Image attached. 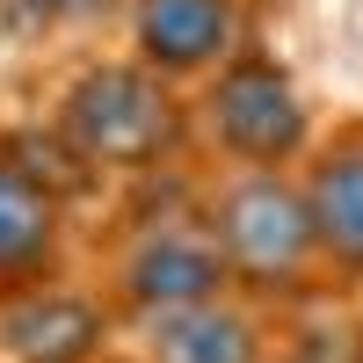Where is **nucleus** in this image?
Segmentation results:
<instances>
[{
    "mask_svg": "<svg viewBox=\"0 0 363 363\" xmlns=\"http://www.w3.org/2000/svg\"><path fill=\"white\" fill-rule=\"evenodd\" d=\"M313 138H320V116L298 73L255 37L211 80L189 87V145H203L218 167H298Z\"/></svg>",
    "mask_w": 363,
    "mask_h": 363,
    "instance_id": "7ed1b4c3",
    "label": "nucleus"
},
{
    "mask_svg": "<svg viewBox=\"0 0 363 363\" xmlns=\"http://www.w3.org/2000/svg\"><path fill=\"white\" fill-rule=\"evenodd\" d=\"M102 363H138V356H131V349H109V356H102Z\"/></svg>",
    "mask_w": 363,
    "mask_h": 363,
    "instance_id": "ddd939ff",
    "label": "nucleus"
},
{
    "mask_svg": "<svg viewBox=\"0 0 363 363\" xmlns=\"http://www.w3.org/2000/svg\"><path fill=\"white\" fill-rule=\"evenodd\" d=\"M73 269V218L44 182L0 153V298Z\"/></svg>",
    "mask_w": 363,
    "mask_h": 363,
    "instance_id": "1a4fd4ad",
    "label": "nucleus"
},
{
    "mask_svg": "<svg viewBox=\"0 0 363 363\" xmlns=\"http://www.w3.org/2000/svg\"><path fill=\"white\" fill-rule=\"evenodd\" d=\"M109 349H124V327L73 269L0 298V363H102Z\"/></svg>",
    "mask_w": 363,
    "mask_h": 363,
    "instance_id": "39448f33",
    "label": "nucleus"
},
{
    "mask_svg": "<svg viewBox=\"0 0 363 363\" xmlns=\"http://www.w3.org/2000/svg\"><path fill=\"white\" fill-rule=\"evenodd\" d=\"M196 218L225 262V284L247 306L291 320V313H320L335 298L298 167H218V182L196 196Z\"/></svg>",
    "mask_w": 363,
    "mask_h": 363,
    "instance_id": "f257e3e1",
    "label": "nucleus"
},
{
    "mask_svg": "<svg viewBox=\"0 0 363 363\" xmlns=\"http://www.w3.org/2000/svg\"><path fill=\"white\" fill-rule=\"evenodd\" d=\"M349 363H363V349H356V356H349Z\"/></svg>",
    "mask_w": 363,
    "mask_h": 363,
    "instance_id": "2eb2a0df",
    "label": "nucleus"
},
{
    "mask_svg": "<svg viewBox=\"0 0 363 363\" xmlns=\"http://www.w3.org/2000/svg\"><path fill=\"white\" fill-rule=\"evenodd\" d=\"M298 189H306L335 291H363V116H342L335 131H320L306 145Z\"/></svg>",
    "mask_w": 363,
    "mask_h": 363,
    "instance_id": "6e6552de",
    "label": "nucleus"
},
{
    "mask_svg": "<svg viewBox=\"0 0 363 363\" xmlns=\"http://www.w3.org/2000/svg\"><path fill=\"white\" fill-rule=\"evenodd\" d=\"M124 37L145 73L189 95L255 37L247 0H124Z\"/></svg>",
    "mask_w": 363,
    "mask_h": 363,
    "instance_id": "423d86ee",
    "label": "nucleus"
},
{
    "mask_svg": "<svg viewBox=\"0 0 363 363\" xmlns=\"http://www.w3.org/2000/svg\"><path fill=\"white\" fill-rule=\"evenodd\" d=\"M349 342L363 349V291H356V320H349Z\"/></svg>",
    "mask_w": 363,
    "mask_h": 363,
    "instance_id": "f8f14e48",
    "label": "nucleus"
},
{
    "mask_svg": "<svg viewBox=\"0 0 363 363\" xmlns=\"http://www.w3.org/2000/svg\"><path fill=\"white\" fill-rule=\"evenodd\" d=\"M124 0H37L44 22H95V15H116Z\"/></svg>",
    "mask_w": 363,
    "mask_h": 363,
    "instance_id": "9b49d317",
    "label": "nucleus"
},
{
    "mask_svg": "<svg viewBox=\"0 0 363 363\" xmlns=\"http://www.w3.org/2000/svg\"><path fill=\"white\" fill-rule=\"evenodd\" d=\"M124 349L138 363H269L277 356V313L247 306L240 291L167 306L124 327Z\"/></svg>",
    "mask_w": 363,
    "mask_h": 363,
    "instance_id": "0eeeda50",
    "label": "nucleus"
},
{
    "mask_svg": "<svg viewBox=\"0 0 363 363\" xmlns=\"http://www.w3.org/2000/svg\"><path fill=\"white\" fill-rule=\"evenodd\" d=\"M262 8H291V0H262Z\"/></svg>",
    "mask_w": 363,
    "mask_h": 363,
    "instance_id": "4468645a",
    "label": "nucleus"
},
{
    "mask_svg": "<svg viewBox=\"0 0 363 363\" xmlns=\"http://www.w3.org/2000/svg\"><path fill=\"white\" fill-rule=\"evenodd\" d=\"M349 356H356V342H335V349H320V342L291 335V327L277 320V356H269V363H349Z\"/></svg>",
    "mask_w": 363,
    "mask_h": 363,
    "instance_id": "9d476101",
    "label": "nucleus"
},
{
    "mask_svg": "<svg viewBox=\"0 0 363 363\" xmlns=\"http://www.w3.org/2000/svg\"><path fill=\"white\" fill-rule=\"evenodd\" d=\"M51 131L80 153V167L109 174H167L189 153V102L138 58H87L58 87Z\"/></svg>",
    "mask_w": 363,
    "mask_h": 363,
    "instance_id": "f03ea898",
    "label": "nucleus"
},
{
    "mask_svg": "<svg viewBox=\"0 0 363 363\" xmlns=\"http://www.w3.org/2000/svg\"><path fill=\"white\" fill-rule=\"evenodd\" d=\"M95 291L109 298L116 327H131L145 313H167V306H196V298H218L225 284V262L211 247V233L196 211H174V218H145L124 225V240L102 255V277Z\"/></svg>",
    "mask_w": 363,
    "mask_h": 363,
    "instance_id": "20e7f679",
    "label": "nucleus"
}]
</instances>
